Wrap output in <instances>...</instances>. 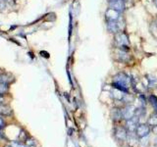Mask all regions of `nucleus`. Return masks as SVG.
Segmentation results:
<instances>
[{
    "mask_svg": "<svg viewBox=\"0 0 157 147\" xmlns=\"http://www.w3.org/2000/svg\"><path fill=\"white\" fill-rule=\"evenodd\" d=\"M113 78H114L112 83L113 87L118 88L124 92H128V88L132 85V80L129 76L126 75L125 73H119Z\"/></svg>",
    "mask_w": 157,
    "mask_h": 147,
    "instance_id": "nucleus-1",
    "label": "nucleus"
},
{
    "mask_svg": "<svg viewBox=\"0 0 157 147\" xmlns=\"http://www.w3.org/2000/svg\"><path fill=\"white\" fill-rule=\"evenodd\" d=\"M115 43L116 45L119 47L120 49H127L130 46V40H129V36H127V33H125L124 32H118L117 33H115Z\"/></svg>",
    "mask_w": 157,
    "mask_h": 147,
    "instance_id": "nucleus-2",
    "label": "nucleus"
},
{
    "mask_svg": "<svg viewBox=\"0 0 157 147\" xmlns=\"http://www.w3.org/2000/svg\"><path fill=\"white\" fill-rule=\"evenodd\" d=\"M135 132L137 135V137H140V138H144V137L147 136L150 134V126L148 125H145V124H140L139 126H137Z\"/></svg>",
    "mask_w": 157,
    "mask_h": 147,
    "instance_id": "nucleus-3",
    "label": "nucleus"
},
{
    "mask_svg": "<svg viewBox=\"0 0 157 147\" xmlns=\"http://www.w3.org/2000/svg\"><path fill=\"white\" fill-rule=\"evenodd\" d=\"M136 108L132 105H128L126 106L124 109L122 110V113H123V119L125 120H130L132 118H134L136 116Z\"/></svg>",
    "mask_w": 157,
    "mask_h": 147,
    "instance_id": "nucleus-4",
    "label": "nucleus"
},
{
    "mask_svg": "<svg viewBox=\"0 0 157 147\" xmlns=\"http://www.w3.org/2000/svg\"><path fill=\"white\" fill-rule=\"evenodd\" d=\"M109 8H112L121 13L126 9L125 1L124 0H109Z\"/></svg>",
    "mask_w": 157,
    "mask_h": 147,
    "instance_id": "nucleus-5",
    "label": "nucleus"
},
{
    "mask_svg": "<svg viewBox=\"0 0 157 147\" xmlns=\"http://www.w3.org/2000/svg\"><path fill=\"white\" fill-rule=\"evenodd\" d=\"M139 122H140V118L135 116L134 118H132V119L128 120L127 123H126V129L129 132H135L137 126H139Z\"/></svg>",
    "mask_w": 157,
    "mask_h": 147,
    "instance_id": "nucleus-6",
    "label": "nucleus"
},
{
    "mask_svg": "<svg viewBox=\"0 0 157 147\" xmlns=\"http://www.w3.org/2000/svg\"><path fill=\"white\" fill-rule=\"evenodd\" d=\"M128 131L124 126H118L115 130V137L119 141H126L128 137Z\"/></svg>",
    "mask_w": 157,
    "mask_h": 147,
    "instance_id": "nucleus-7",
    "label": "nucleus"
},
{
    "mask_svg": "<svg viewBox=\"0 0 157 147\" xmlns=\"http://www.w3.org/2000/svg\"><path fill=\"white\" fill-rule=\"evenodd\" d=\"M120 12L116 11V10L112 8H108L105 12V18L107 21H118L120 18Z\"/></svg>",
    "mask_w": 157,
    "mask_h": 147,
    "instance_id": "nucleus-8",
    "label": "nucleus"
},
{
    "mask_svg": "<svg viewBox=\"0 0 157 147\" xmlns=\"http://www.w3.org/2000/svg\"><path fill=\"white\" fill-rule=\"evenodd\" d=\"M107 31L112 33L120 32V24L118 21H107Z\"/></svg>",
    "mask_w": 157,
    "mask_h": 147,
    "instance_id": "nucleus-9",
    "label": "nucleus"
},
{
    "mask_svg": "<svg viewBox=\"0 0 157 147\" xmlns=\"http://www.w3.org/2000/svg\"><path fill=\"white\" fill-rule=\"evenodd\" d=\"M126 141H128V144H129L131 147H136L137 145V143H139L137 135L136 134V132H129Z\"/></svg>",
    "mask_w": 157,
    "mask_h": 147,
    "instance_id": "nucleus-10",
    "label": "nucleus"
},
{
    "mask_svg": "<svg viewBox=\"0 0 157 147\" xmlns=\"http://www.w3.org/2000/svg\"><path fill=\"white\" fill-rule=\"evenodd\" d=\"M111 118L114 122H119L123 119V113L121 109H118V108H115V109H112L111 111Z\"/></svg>",
    "mask_w": 157,
    "mask_h": 147,
    "instance_id": "nucleus-11",
    "label": "nucleus"
},
{
    "mask_svg": "<svg viewBox=\"0 0 157 147\" xmlns=\"http://www.w3.org/2000/svg\"><path fill=\"white\" fill-rule=\"evenodd\" d=\"M127 92H124V91H122L120 89H118V88H113V90H112V96L113 98H114L115 100L117 101H120V100H123V98H124L125 94H126Z\"/></svg>",
    "mask_w": 157,
    "mask_h": 147,
    "instance_id": "nucleus-12",
    "label": "nucleus"
},
{
    "mask_svg": "<svg viewBox=\"0 0 157 147\" xmlns=\"http://www.w3.org/2000/svg\"><path fill=\"white\" fill-rule=\"evenodd\" d=\"M117 55H118L119 61H121V62L127 63V62L130 61V56L128 55V53L126 52V50H124V49H120V50L118 51Z\"/></svg>",
    "mask_w": 157,
    "mask_h": 147,
    "instance_id": "nucleus-13",
    "label": "nucleus"
},
{
    "mask_svg": "<svg viewBox=\"0 0 157 147\" xmlns=\"http://www.w3.org/2000/svg\"><path fill=\"white\" fill-rule=\"evenodd\" d=\"M12 109L7 105H0V115H4V116H11L12 115Z\"/></svg>",
    "mask_w": 157,
    "mask_h": 147,
    "instance_id": "nucleus-14",
    "label": "nucleus"
},
{
    "mask_svg": "<svg viewBox=\"0 0 157 147\" xmlns=\"http://www.w3.org/2000/svg\"><path fill=\"white\" fill-rule=\"evenodd\" d=\"M147 125L151 127H154L157 126V114H153L151 115L148 118V121H147Z\"/></svg>",
    "mask_w": 157,
    "mask_h": 147,
    "instance_id": "nucleus-15",
    "label": "nucleus"
},
{
    "mask_svg": "<svg viewBox=\"0 0 157 147\" xmlns=\"http://www.w3.org/2000/svg\"><path fill=\"white\" fill-rule=\"evenodd\" d=\"M149 101H150L152 107H153V109L155 110L156 114H157V97L155 95H150L149 96Z\"/></svg>",
    "mask_w": 157,
    "mask_h": 147,
    "instance_id": "nucleus-16",
    "label": "nucleus"
},
{
    "mask_svg": "<svg viewBox=\"0 0 157 147\" xmlns=\"http://www.w3.org/2000/svg\"><path fill=\"white\" fill-rule=\"evenodd\" d=\"M8 92V85L4 82H0V95H4Z\"/></svg>",
    "mask_w": 157,
    "mask_h": 147,
    "instance_id": "nucleus-17",
    "label": "nucleus"
},
{
    "mask_svg": "<svg viewBox=\"0 0 157 147\" xmlns=\"http://www.w3.org/2000/svg\"><path fill=\"white\" fill-rule=\"evenodd\" d=\"M10 146L11 147H28V145H24L21 142H11Z\"/></svg>",
    "mask_w": 157,
    "mask_h": 147,
    "instance_id": "nucleus-18",
    "label": "nucleus"
},
{
    "mask_svg": "<svg viewBox=\"0 0 157 147\" xmlns=\"http://www.w3.org/2000/svg\"><path fill=\"white\" fill-rule=\"evenodd\" d=\"M148 81H149V85L150 86H153L154 85H156V83H157V81L155 80L154 77H152L151 80H150V78H148Z\"/></svg>",
    "mask_w": 157,
    "mask_h": 147,
    "instance_id": "nucleus-19",
    "label": "nucleus"
},
{
    "mask_svg": "<svg viewBox=\"0 0 157 147\" xmlns=\"http://www.w3.org/2000/svg\"><path fill=\"white\" fill-rule=\"evenodd\" d=\"M4 125H5L4 120H3V118L1 117V115H0V129H2V127L4 126Z\"/></svg>",
    "mask_w": 157,
    "mask_h": 147,
    "instance_id": "nucleus-20",
    "label": "nucleus"
},
{
    "mask_svg": "<svg viewBox=\"0 0 157 147\" xmlns=\"http://www.w3.org/2000/svg\"><path fill=\"white\" fill-rule=\"evenodd\" d=\"M3 103H4V97L3 95H0V105L3 104Z\"/></svg>",
    "mask_w": 157,
    "mask_h": 147,
    "instance_id": "nucleus-21",
    "label": "nucleus"
},
{
    "mask_svg": "<svg viewBox=\"0 0 157 147\" xmlns=\"http://www.w3.org/2000/svg\"><path fill=\"white\" fill-rule=\"evenodd\" d=\"M153 2H154V4L156 5V7H157V0H153Z\"/></svg>",
    "mask_w": 157,
    "mask_h": 147,
    "instance_id": "nucleus-22",
    "label": "nucleus"
}]
</instances>
